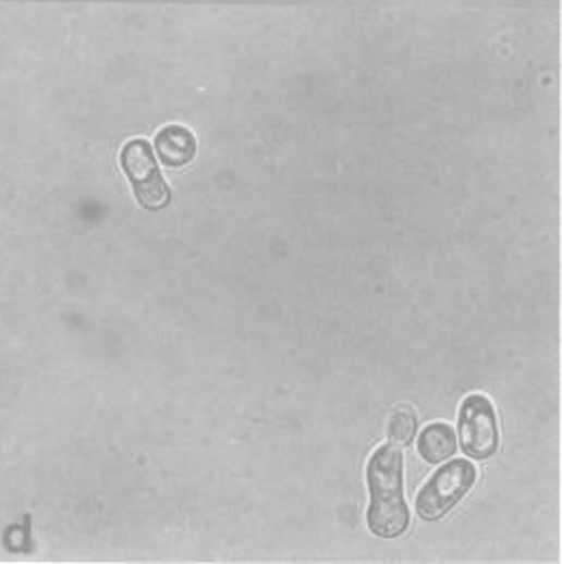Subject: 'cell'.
Returning <instances> with one entry per match:
<instances>
[{
    "mask_svg": "<svg viewBox=\"0 0 562 564\" xmlns=\"http://www.w3.org/2000/svg\"><path fill=\"white\" fill-rule=\"evenodd\" d=\"M403 457L396 446H381L369 462V528L381 539H394L405 532L410 524V511L401 491Z\"/></svg>",
    "mask_w": 562,
    "mask_h": 564,
    "instance_id": "6da1fadb",
    "label": "cell"
},
{
    "mask_svg": "<svg viewBox=\"0 0 562 564\" xmlns=\"http://www.w3.org/2000/svg\"><path fill=\"white\" fill-rule=\"evenodd\" d=\"M476 470L468 462H453L442 466L433 474V478L418 493L416 511L423 519L436 522L442 519L466 493L472 489Z\"/></svg>",
    "mask_w": 562,
    "mask_h": 564,
    "instance_id": "7a4b0ae2",
    "label": "cell"
},
{
    "mask_svg": "<svg viewBox=\"0 0 562 564\" xmlns=\"http://www.w3.org/2000/svg\"><path fill=\"white\" fill-rule=\"evenodd\" d=\"M121 167L134 186L138 203L147 209H162L171 200V192L160 175L154 149L147 140H130L121 154Z\"/></svg>",
    "mask_w": 562,
    "mask_h": 564,
    "instance_id": "3957f363",
    "label": "cell"
},
{
    "mask_svg": "<svg viewBox=\"0 0 562 564\" xmlns=\"http://www.w3.org/2000/svg\"><path fill=\"white\" fill-rule=\"evenodd\" d=\"M460 431H462V444L466 455L472 459H487L498 451V425L491 403L480 396L472 394L460 414Z\"/></svg>",
    "mask_w": 562,
    "mask_h": 564,
    "instance_id": "277c9868",
    "label": "cell"
},
{
    "mask_svg": "<svg viewBox=\"0 0 562 564\" xmlns=\"http://www.w3.org/2000/svg\"><path fill=\"white\" fill-rule=\"evenodd\" d=\"M156 154L171 169L186 167L196 156V138L187 127L169 125L156 136Z\"/></svg>",
    "mask_w": 562,
    "mask_h": 564,
    "instance_id": "5b68a950",
    "label": "cell"
},
{
    "mask_svg": "<svg viewBox=\"0 0 562 564\" xmlns=\"http://www.w3.org/2000/svg\"><path fill=\"white\" fill-rule=\"evenodd\" d=\"M418 451L429 464H442L457 451L455 431L449 425H429L418 438Z\"/></svg>",
    "mask_w": 562,
    "mask_h": 564,
    "instance_id": "8992f818",
    "label": "cell"
},
{
    "mask_svg": "<svg viewBox=\"0 0 562 564\" xmlns=\"http://www.w3.org/2000/svg\"><path fill=\"white\" fill-rule=\"evenodd\" d=\"M414 431H416V418L410 409L396 412L388 425V438L394 444H407L414 438Z\"/></svg>",
    "mask_w": 562,
    "mask_h": 564,
    "instance_id": "52a82bcc",
    "label": "cell"
}]
</instances>
